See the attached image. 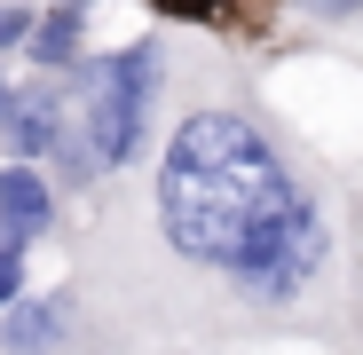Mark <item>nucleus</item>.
Wrapping results in <instances>:
<instances>
[{
  "label": "nucleus",
  "instance_id": "obj_1",
  "mask_svg": "<svg viewBox=\"0 0 363 355\" xmlns=\"http://www.w3.org/2000/svg\"><path fill=\"white\" fill-rule=\"evenodd\" d=\"M158 229L190 269H221L245 300L284 308L324 269V213L245 111H190L158 158Z\"/></svg>",
  "mask_w": 363,
  "mask_h": 355
},
{
  "label": "nucleus",
  "instance_id": "obj_2",
  "mask_svg": "<svg viewBox=\"0 0 363 355\" xmlns=\"http://www.w3.org/2000/svg\"><path fill=\"white\" fill-rule=\"evenodd\" d=\"M158 72H166V55L158 40H135L127 55H111V64H87V118H79V135L95 150V166H127L143 150V127H150V103H158Z\"/></svg>",
  "mask_w": 363,
  "mask_h": 355
},
{
  "label": "nucleus",
  "instance_id": "obj_3",
  "mask_svg": "<svg viewBox=\"0 0 363 355\" xmlns=\"http://www.w3.org/2000/svg\"><path fill=\"white\" fill-rule=\"evenodd\" d=\"M55 221V190H48V174L40 166H0V229L9 237H40Z\"/></svg>",
  "mask_w": 363,
  "mask_h": 355
},
{
  "label": "nucleus",
  "instance_id": "obj_4",
  "mask_svg": "<svg viewBox=\"0 0 363 355\" xmlns=\"http://www.w3.org/2000/svg\"><path fill=\"white\" fill-rule=\"evenodd\" d=\"M9 135H16V158H48L64 142V95L40 87V95H9Z\"/></svg>",
  "mask_w": 363,
  "mask_h": 355
},
{
  "label": "nucleus",
  "instance_id": "obj_5",
  "mask_svg": "<svg viewBox=\"0 0 363 355\" xmlns=\"http://www.w3.org/2000/svg\"><path fill=\"white\" fill-rule=\"evenodd\" d=\"M79 32H87V9H72V0H64V9H48L40 24H32V64L40 72H72L79 64Z\"/></svg>",
  "mask_w": 363,
  "mask_h": 355
},
{
  "label": "nucleus",
  "instance_id": "obj_6",
  "mask_svg": "<svg viewBox=\"0 0 363 355\" xmlns=\"http://www.w3.org/2000/svg\"><path fill=\"white\" fill-rule=\"evenodd\" d=\"M55 339H64V308L55 300H9V355H48Z\"/></svg>",
  "mask_w": 363,
  "mask_h": 355
},
{
  "label": "nucleus",
  "instance_id": "obj_7",
  "mask_svg": "<svg viewBox=\"0 0 363 355\" xmlns=\"http://www.w3.org/2000/svg\"><path fill=\"white\" fill-rule=\"evenodd\" d=\"M16 284H24V237H9V229H0V308L16 300Z\"/></svg>",
  "mask_w": 363,
  "mask_h": 355
},
{
  "label": "nucleus",
  "instance_id": "obj_8",
  "mask_svg": "<svg viewBox=\"0 0 363 355\" xmlns=\"http://www.w3.org/2000/svg\"><path fill=\"white\" fill-rule=\"evenodd\" d=\"M32 24H40V16L24 9V0H0V47H24V40H32Z\"/></svg>",
  "mask_w": 363,
  "mask_h": 355
},
{
  "label": "nucleus",
  "instance_id": "obj_9",
  "mask_svg": "<svg viewBox=\"0 0 363 355\" xmlns=\"http://www.w3.org/2000/svg\"><path fill=\"white\" fill-rule=\"evenodd\" d=\"M300 9H308V16H355L363 0H300Z\"/></svg>",
  "mask_w": 363,
  "mask_h": 355
},
{
  "label": "nucleus",
  "instance_id": "obj_10",
  "mask_svg": "<svg viewBox=\"0 0 363 355\" xmlns=\"http://www.w3.org/2000/svg\"><path fill=\"white\" fill-rule=\"evenodd\" d=\"M0 118H9V87H0Z\"/></svg>",
  "mask_w": 363,
  "mask_h": 355
}]
</instances>
